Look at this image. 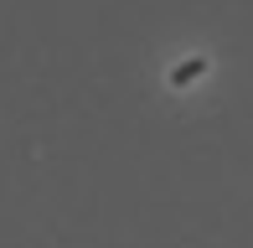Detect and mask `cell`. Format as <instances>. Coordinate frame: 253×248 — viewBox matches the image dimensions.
Returning <instances> with one entry per match:
<instances>
[{
  "label": "cell",
  "mask_w": 253,
  "mask_h": 248,
  "mask_svg": "<svg viewBox=\"0 0 253 248\" xmlns=\"http://www.w3.org/2000/svg\"><path fill=\"white\" fill-rule=\"evenodd\" d=\"M207 73V57H186L176 67V73H170V88H186V83H197V78Z\"/></svg>",
  "instance_id": "6da1fadb"
}]
</instances>
